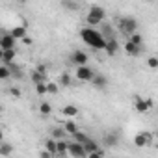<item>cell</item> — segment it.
Returning <instances> with one entry per match:
<instances>
[{
	"label": "cell",
	"mask_w": 158,
	"mask_h": 158,
	"mask_svg": "<svg viewBox=\"0 0 158 158\" xmlns=\"http://www.w3.org/2000/svg\"><path fill=\"white\" fill-rule=\"evenodd\" d=\"M73 138H74V141H76V143H80V145H84L86 141H89V138H88L84 132H80V130L74 132V134H73Z\"/></svg>",
	"instance_id": "ac0fdd59"
},
{
	"label": "cell",
	"mask_w": 158,
	"mask_h": 158,
	"mask_svg": "<svg viewBox=\"0 0 158 158\" xmlns=\"http://www.w3.org/2000/svg\"><path fill=\"white\" fill-rule=\"evenodd\" d=\"M104 15H106L104 8H101V6H91V8H89V13H88V17H86L89 28L95 26V24H99V23L104 19Z\"/></svg>",
	"instance_id": "7a4b0ae2"
},
{
	"label": "cell",
	"mask_w": 158,
	"mask_h": 158,
	"mask_svg": "<svg viewBox=\"0 0 158 158\" xmlns=\"http://www.w3.org/2000/svg\"><path fill=\"white\" fill-rule=\"evenodd\" d=\"M80 39L86 45H89L91 48H95V50H104V47H106V41L101 35V32L95 30V28H89V26L80 30Z\"/></svg>",
	"instance_id": "6da1fadb"
},
{
	"label": "cell",
	"mask_w": 158,
	"mask_h": 158,
	"mask_svg": "<svg viewBox=\"0 0 158 158\" xmlns=\"http://www.w3.org/2000/svg\"><path fill=\"white\" fill-rule=\"evenodd\" d=\"M119 26H121V30H123L125 34H128V35L136 34V30H138V23H136L134 17H125V19H121Z\"/></svg>",
	"instance_id": "3957f363"
},
{
	"label": "cell",
	"mask_w": 158,
	"mask_h": 158,
	"mask_svg": "<svg viewBox=\"0 0 158 158\" xmlns=\"http://www.w3.org/2000/svg\"><path fill=\"white\" fill-rule=\"evenodd\" d=\"M147 63H149L151 69H156L158 67V58L156 56H151V58H147Z\"/></svg>",
	"instance_id": "f546056e"
},
{
	"label": "cell",
	"mask_w": 158,
	"mask_h": 158,
	"mask_svg": "<svg viewBox=\"0 0 158 158\" xmlns=\"http://www.w3.org/2000/svg\"><path fill=\"white\" fill-rule=\"evenodd\" d=\"M119 143V134L117 132H110L104 136V145L106 147H112V145H117Z\"/></svg>",
	"instance_id": "5bb4252c"
},
{
	"label": "cell",
	"mask_w": 158,
	"mask_h": 158,
	"mask_svg": "<svg viewBox=\"0 0 158 158\" xmlns=\"http://www.w3.org/2000/svg\"><path fill=\"white\" fill-rule=\"evenodd\" d=\"M23 43H24V45H32V39H30V37H28V35H26V37H24V39H23Z\"/></svg>",
	"instance_id": "d590c367"
},
{
	"label": "cell",
	"mask_w": 158,
	"mask_h": 158,
	"mask_svg": "<svg viewBox=\"0 0 158 158\" xmlns=\"http://www.w3.org/2000/svg\"><path fill=\"white\" fill-rule=\"evenodd\" d=\"M11 76V71H10V67H6V65H0V80H6V78H10Z\"/></svg>",
	"instance_id": "83f0119b"
},
{
	"label": "cell",
	"mask_w": 158,
	"mask_h": 158,
	"mask_svg": "<svg viewBox=\"0 0 158 158\" xmlns=\"http://www.w3.org/2000/svg\"><path fill=\"white\" fill-rule=\"evenodd\" d=\"M82 147H84V151H86V154H89V152H97V151H101V149H99V145H97V143H95L93 139H89V141H86V143H84Z\"/></svg>",
	"instance_id": "e0dca14e"
},
{
	"label": "cell",
	"mask_w": 158,
	"mask_h": 158,
	"mask_svg": "<svg viewBox=\"0 0 158 158\" xmlns=\"http://www.w3.org/2000/svg\"><path fill=\"white\" fill-rule=\"evenodd\" d=\"M139 50H141V47H136V45H132L130 41H127V43H125V52H127L128 56H138V54H139Z\"/></svg>",
	"instance_id": "9a60e30c"
},
{
	"label": "cell",
	"mask_w": 158,
	"mask_h": 158,
	"mask_svg": "<svg viewBox=\"0 0 158 158\" xmlns=\"http://www.w3.org/2000/svg\"><path fill=\"white\" fill-rule=\"evenodd\" d=\"M45 76L47 74H41V73H37V71H34L32 73V82L37 86V84H45Z\"/></svg>",
	"instance_id": "7402d4cb"
},
{
	"label": "cell",
	"mask_w": 158,
	"mask_h": 158,
	"mask_svg": "<svg viewBox=\"0 0 158 158\" xmlns=\"http://www.w3.org/2000/svg\"><path fill=\"white\" fill-rule=\"evenodd\" d=\"M91 82H93V86H95L97 89H106V86H108V78H106L104 74H95Z\"/></svg>",
	"instance_id": "30bf717a"
},
{
	"label": "cell",
	"mask_w": 158,
	"mask_h": 158,
	"mask_svg": "<svg viewBox=\"0 0 158 158\" xmlns=\"http://www.w3.org/2000/svg\"><path fill=\"white\" fill-rule=\"evenodd\" d=\"M2 138H4V132H2V128H0V141H2Z\"/></svg>",
	"instance_id": "8d00e7d4"
},
{
	"label": "cell",
	"mask_w": 158,
	"mask_h": 158,
	"mask_svg": "<svg viewBox=\"0 0 158 158\" xmlns=\"http://www.w3.org/2000/svg\"><path fill=\"white\" fill-rule=\"evenodd\" d=\"M50 112H52V106H50L48 102H41V104H39V114H41V115H48Z\"/></svg>",
	"instance_id": "4316f807"
},
{
	"label": "cell",
	"mask_w": 158,
	"mask_h": 158,
	"mask_svg": "<svg viewBox=\"0 0 158 158\" xmlns=\"http://www.w3.org/2000/svg\"><path fill=\"white\" fill-rule=\"evenodd\" d=\"M151 141H152V132H138V134L134 136V145H136L138 149L147 147Z\"/></svg>",
	"instance_id": "5b68a950"
},
{
	"label": "cell",
	"mask_w": 158,
	"mask_h": 158,
	"mask_svg": "<svg viewBox=\"0 0 158 158\" xmlns=\"http://www.w3.org/2000/svg\"><path fill=\"white\" fill-rule=\"evenodd\" d=\"M45 151H47L48 154H52V156H54V154H56V141L48 138V139L45 141Z\"/></svg>",
	"instance_id": "d6986e66"
},
{
	"label": "cell",
	"mask_w": 158,
	"mask_h": 158,
	"mask_svg": "<svg viewBox=\"0 0 158 158\" xmlns=\"http://www.w3.org/2000/svg\"><path fill=\"white\" fill-rule=\"evenodd\" d=\"M15 56H17L15 48H13V50H4V54H2V61H4V65H6V67H10V65L13 63Z\"/></svg>",
	"instance_id": "4fadbf2b"
},
{
	"label": "cell",
	"mask_w": 158,
	"mask_h": 158,
	"mask_svg": "<svg viewBox=\"0 0 158 158\" xmlns=\"http://www.w3.org/2000/svg\"><path fill=\"white\" fill-rule=\"evenodd\" d=\"M128 41H130L132 45H136V47H141V35H139V34H132V35L128 37Z\"/></svg>",
	"instance_id": "f1b7e54d"
},
{
	"label": "cell",
	"mask_w": 158,
	"mask_h": 158,
	"mask_svg": "<svg viewBox=\"0 0 158 158\" xmlns=\"http://www.w3.org/2000/svg\"><path fill=\"white\" fill-rule=\"evenodd\" d=\"M63 130H65V134H71V136H73L74 132H78V127H76L73 121H67L65 127H63Z\"/></svg>",
	"instance_id": "cb8c5ba5"
},
{
	"label": "cell",
	"mask_w": 158,
	"mask_h": 158,
	"mask_svg": "<svg viewBox=\"0 0 158 158\" xmlns=\"http://www.w3.org/2000/svg\"><path fill=\"white\" fill-rule=\"evenodd\" d=\"M134 108L139 112V114H145L152 108V99H141V97H136L134 99Z\"/></svg>",
	"instance_id": "52a82bcc"
},
{
	"label": "cell",
	"mask_w": 158,
	"mask_h": 158,
	"mask_svg": "<svg viewBox=\"0 0 158 158\" xmlns=\"http://www.w3.org/2000/svg\"><path fill=\"white\" fill-rule=\"evenodd\" d=\"M93 76H95V73H93V69H89L88 65L76 69V78H78V80H82V82H91Z\"/></svg>",
	"instance_id": "8992f818"
},
{
	"label": "cell",
	"mask_w": 158,
	"mask_h": 158,
	"mask_svg": "<svg viewBox=\"0 0 158 158\" xmlns=\"http://www.w3.org/2000/svg\"><path fill=\"white\" fill-rule=\"evenodd\" d=\"M0 114H2V104H0Z\"/></svg>",
	"instance_id": "f35d334b"
},
{
	"label": "cell",
	"mask_w": 158,
	"mask_h": 158,
	"mask_svg": "<svg viewBox=\"0 0 158 158\" xmlns=\"http://www.w3.org/2000/svg\"><path fill=\"white\" fill-rule=\"evenodd\" d=\"M39 156H41V158H52V154H48V152H47L45 149H43V151L39 152Z\"/></svg>",
	"instance_id": "e575fe53"
},
{
	"label": "cell",
	"mask_w": 158,
	"mask_h": 158,
	"mask_svg": "<svg viewBox=\"0 0 158 158\" xmlns=\"http://www.w3.org/2000/svg\"><path fill=\"white\" fill-rule=\"evenodd\" d=\"M47 93L56 95V93H58V86H56V84H47Z\"/></svg>",
	"instance_id": "1f68e13d"
},
{
	"label": "cell",
	"mask_w": 158,
	"mask_h": 158,
	"mask_svg": "<svg viewBox=\"0 0 158 158\" xmlns=\"http://www.w3.org/2000/svg\"><path fill=\"white\" fill-rule=\"evenodd\" d=\"M88 60H89V58H88V54H86L84 50H74V52L71 54V61L76 63L78 67H84V65L88 63Z\"/></svg>",
	"instance_id": "ba28073f"
},
{
	"label": "cell",
	"mask_w": 158,
	"mask_h": 158,
	"mask_svg": "<svg viewBox=\"0 0 158 158\" xmlns=\"http://www.w3.org/2000/svg\"><path fill=\"white\" fill-rule=\"evenodd\" d=\"M10 93H11L13 97H21V89H19V88H10Z\"/></svg>",
	"instance_id": "836d02e7"
},
{
	"label": "cell",
	"mask_w": 158,
	"mask_h": 158,
	"mask_svg": "<svg viewBox=\"0 0 158 158\" xmlns=\"http://www.w3.org/2000/svg\"><path fill=\"white\" fill-rule=\"evenodd\" d=\"M71 82H73V80H71V74H69V73L60 74V84H61V86H65V88H67V86H71Z\"/></svg>",
	"instance_id": "484cf974"
},
{
	"label": "cell",
	"mask_w": 158,
	"mask_h": 158,
	"mask_svg": "<svg viewBox=\"0 0 158 158\" xmlns=\"http://www.w3.org/2000/svg\"><path fill=\"white\" fill-rule=\"evenodd\" d=\"M0 48L2 50H13L15 48V39L10 34H4L2 37H0Z\"/></svg>",
	"instance_id": "9c48e42d"
},
{
	"label": "cell",
	"mask_w": 158,
	"mask_h": 158,
	"mask_svg": "<svg viewBox=\"0 0 158 158\" xmlns=\"http://www.w3.org/2000/svg\"><path fill=\"white\" fill-rule=\"evenodd\" d=\"M86 158H104V152H102V149H101V151H97V152H89Z\"/></svg>",
	"instance_id": "d6a6232c"
},
{
	"label": "cell",
	"mask_w": 158,
	"mask_h": 158,
	"mask_svg": "<svg viewBox=\"0 0 158 158\" xmlns=\"http://www.w3.org/2000/svg\"><path fill=\"white\" fill-rule=\"evenodd\" d=\"M63 136H65V130H63V128H54V130L50 132V139H54V141L63 139Z\"/></svg>",
	"instance_id": "603a6c76"
},
{
	"label": "cell",
	"mask_w": 158,
	"mask_h": 158,
	"mask_svg": "<svg viewBox=\"0 0 158 158\" xmlns=\"http://www.w3.org/2000/svg\"><path fill=\"white\" fill-rule=\"evenodd\" d=\"M35 93L37 95H45L47 93V84H37L35 86Z\"/></svg>",
	"instance_id": "4dcf8cb0"
},
{
	"label": "cell",
	"mask_w": 158,
	"mask_h": 158,
	"mask_svg": "<svg viewBox=\"0 0 158 158\" xmlns=\"http://www.w3.org/2000/svg\"><path fill=\"white\" fill-rule=\"evenodd\" d=\"M117 48H119V43H117V39H115V37L106 41V47H104V50H106V54H108V56H114V54L117 52Z\"/></svg>",
	"instance_id": "7c38bea8"
},
{
	"label": "cell",
	"mask_w": 158,
	"mask_h": 158,
	"mask_svg": "<svg viewBox=\"0 0 158 158\" xmlns=\"http://www.w3.org/2000/svg\"><path fill=\"white\" fill-rule=\"evenodd\" d=\"M13 152V145L11 143H0V154L2 156H10Z\"/></svg>",
	"instance_id": "44dd1931"
},
{
	"label": "cell",
	"mask_w": 158,
	"mask_h": 158,
	"mask_svg": "<svg viewBox=\"0 0 158 158\" xmlns=\"http://www.w3.org/2000/svg\"><path fill=\"white\" fill-rule=\"evenodd\" d=\"M61 6H63L65 10H71V11H76L78 8H80V4H78V2H71V0H69V2H67V0H63Z\"/></svg>",
	"instance_id": "d4e9b609"
},
{
	"label": "cell",
	"mask_w": 158,
	"mask_h": 158,
	"mask_svg": "<svg viewBox=\"0 0 158 158\" xmlns=\"http://www.w3.org/2000/svg\"><path fill=\"white\" fill-rule=\"evenodd\" d=\"M67 152V141L65 139H58L56 141V154H65Z\"/></svg>",
	"instance_id": "ffe728a7"
},
{
	"label": "cell",
	"mask_w": 158,
	"mask_h": 158,
	"mask_svg": "<svg viewBox=\"0 0 158 158\" xmlns=\"http://www.w3.org/2000/svg\"><path fill=\"white\" fill-rule=\"evenodd\" d=\"M2 54H4V50H2V48H0V61H2Z\"/></svg>",
	"instance_id": "74e56055"
},
{
	"label": "cell",
	"mask_w": 158,
	"mask_h": 158,
	"mask_svg": "<svg viewBox=\"0 0 158 158\" xmlns=\"http://www.w3.org/2000/svg\"><path fill=\"white\" fill-rule=\"evenodd\" d=\"M67 152H69L73 158H86V156H88L86 151H84V147H82L80 143H76V141H69V143H67Z\"/></svg>",
	"instance_id": "277c9868"
},
{
	"label": "cell",
	"mask_w": 158,
	"mask_h": 158,
	"mask_svg": "<svg viewBox=\"0 0 158 158\" xmlns=\"http://www.w3.org/2000/svg\"><path fill=\"white\" fill-rule=\"evenodd\" d=\"M61 114H63L65 117H74V115H78V108H76L74 104H67V106H63Z\"/></svg>",
	"instance_id": "2e32d148"
},
{
	"label": "cell",
	"mask_w": 158,
	"mask_h": 158,
	"mask_svg": "<svg viewBox=\"0 0 158 158\" xmlns=\"http://www.w3.org/2000/svg\"><path fill=\"white\" fill-rule=\"evenodd\" d=\"M10 35L17 41V39H24L26 37V26H15L10 30Z\"/></svg>",
	"instance_id": "8fae6325"
}]
</instances>
